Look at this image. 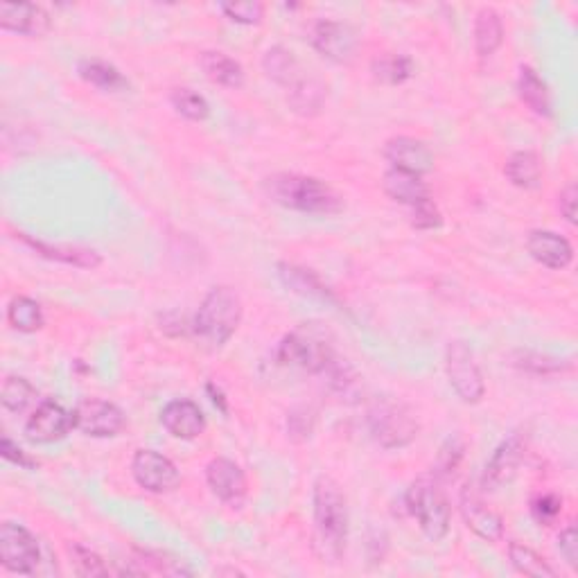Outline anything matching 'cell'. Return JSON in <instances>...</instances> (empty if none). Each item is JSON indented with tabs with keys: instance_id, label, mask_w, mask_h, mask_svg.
I'll return each mask as SVG.
<instances>
[{
	"instance_id": "1",
	"label": "cell",
	"mask_w": 578,
	"mask_h": 578,
	"mask_svg": "<svg viewBox=\"0 0 578 578\" xmlns=\"http://www.w3.org/2000/svg\"><path fill=\"white\" fill-rule=\"evenodd\" d=\"M267 197L278 206L299 210L305 215H337L344 208V199L326 181L305 174L278 172L262 183Z\"/></svg>"
},
{
	"instance_id": "2",
	"label": "cell",
	"mask_w": 578,
	"mask_h": 578,
	"mask_svg": "<svg viewBox=\"0 0 578 578\" xmlns=\"http://www.w3.org/2000/svg\"><path fill=\"white\" fill-rule=\"evenodd\" d=\"M314 527L323 554L339 560L348 542V502L341 486L332 477H319L314 484Z\"/></svg>"
},
{
	"instance_id": "3",
	"label": "cell",
	"mask_w": 578,
	"mask_h": 578,
	"mask_svg": "<svg viewBox=\"0 0 578 578\" xmlns=\"http://www.w3.org/2000/svg\"><path fill=\"white\" fill-rule=\"evenodd\" d=\"M242 314V299L235 289L226 285L213 287L199 305L195 321H192V330H195L206 344L220 348L235 335V330L240 328Z\"/></svg>"
},
{
	"instance_id": "4",
	"label": "cell",
	"mask_w": 578,
	"mask_h": 578,
	"mask_svg": "<svg viewBox=\"0 0 578 578\" xmlns=\"http://www.w3.org/2000/svg\"><path fill=\"white\" fill-rule=\"evenodd\" d=\"M405 506L429 540L439 542L448 536L452 511L439 479L420 477L414 481L405 493Z\"/></svg>"
},
{
	"instance_id": "5",
	"label": "cell",
	"mask_w": 578,
	"mask_h": 578,
	"mask_svg": "<svg viewBox=\"0 0 578 578\" xmlns=\"http://www.w3.org/2000/svg\"><path fill=\"white\" fill-rule=\"evenodd\" d=\"M369 432L371 439L384 450H402L418 439L420 425L405 402L378 400L369 409Z\"/></svg>"
},
{
	"instance_id": "6",
	"label": "cell",
	"mask_w": 578,
	"mask_h": 578,
	"mask_svg": "<svg viewBox=\"0 0 578 578\" xmlns=\"http://www.w3.org/2000/svg\"><path fill=\"white\" fill-rule=\"evenodd\" d=\"M276 359L278 364L294 366V369L314 375H328L332 366L339 362L328 341L308 330H296L283 337L276 348Z\"/></svg>"
},
{
	"instance_id": "7",
	"label": "cell",
	"mask_w": 578,
	"mask_h": 578,
	"mask_svg": "<svg viewBox=\"0 0 578 578\" xmlns=\"http://www.w3.org/2000/svg\"><path fill=\"white\" fill-rule=\"evenodd\" d=\"M445 373L457 396L466 405H477L486 396L484 375L466 341H452L445 350Z\"/></svg>"
},
{
	"instance_id": "8",
	"label": "cell",
	"mask_w": 578,
	"mask_h": 578,
	"mask_svg": "<svg viewBox=\"0 0 578 578\" xmlns=\"http://www.w3.org/2000/svg\"><path fill=\"white\" fill-rule=\"evenodd\" d=\"M0 563L12 574L34 576L41 567V545L32 533L16 522L0 527Z\"/></svg>"
},
{
	"instance_id": "9",
	"label": "cell",
	"mask_w": 578,
	"mask_h": 578,
	"mask_svg": "<svg viewBox=\"0 0 578 578\" xmlns=\"http://www.w3.org/2000/svg\"><path fill=\"white\" fill-rule=\"evenodd\" d=\"M75 429L93 439H113L127 425V418L118 405L100 398H84L73 409Z\"/></svg>"
},
{
	"instance_id": "10",
	"label": "cell",
	"mask_w": 578,
	"mask_h": 578,
	"mask_svg": "<svg viewBox=\"0 0 578 578\" xmlns=\"http://www.w3.org/2000/svg\"><path fill=\"white\" fill-rule=\"evenodd\" d=\"M131 475L140 488L154 495L172 493L181 484V472L174 461L156 450H138L131 461Z\"/></svg>"
},
{
	"instance_id": "11",
	"label": "cell",
	"mask_w": 578,
	"mask_h": 578,
	"mask_svg": "<svg viewBox=\"0 0 578 578\" xmlns=\"http://www.w3.org/2000/svg\"><path fill=\"white\" fill-rule=\"evenodd\" d=\"M310 43L312 48L330 61L344 64L350 61L357 52V34L348 23H341L335 19H319L312 23L310 28Z\"/></svg>"
},
{
	"instance_id": "12",
	"label": "cell",
	"mask_w": 578,
	"mask_h": 578,
	"mask_svg": "<svg viewBox=\"0 0 578 578\" xmlns=\"http://www.w3.org/2000/svg\"><path fill=\"white\" fill-rule=\"evenodd\" d=\"M70 429H75L73 411H68L59 402L46 400L32 411L28 423H25V436L32 443H57L66 439Z\"/></svg>"
},
{
	"instance_id": "13",
	"label": "cell",
	"mask_w": 578,
	"mask_h": 578,
	"mask_svg": "<svg viewBox=\"0 0 578 578\" xmlns=\"http://www.w3.org/2000/svg\"><path fill=\"white\" fill-rule=\"evenodd\" d=\"M459 509L463 515L466 527L486 542H497L504 536V520L502 515L495 513L490 506L481 499V495L475 490V486H466L461 490V502Z\"/></svg>"
},
{
	"instance_id": "14",
	"label": "cell",
	"mask_w": 578,
	"mask_h": 578,
	"mask_svg": "<svg viewBox=\"0 0 578 578\" xmlns=\"http://www.w3.org/2000/svg\"><path fill=\"white\" fill-rule=\"evenodd\" d=\"M524 459V441L522 436H509V439L499 443V448L488 459L484 475H481V488L484 490H499L509 486L518 475Z\"/></svg>"
},
{
	"instance_id": "15",
	"label": "cell",
	"mask_w": 578,
	"mask_h": 578,
	"mask_svg": "<svg viewBox=\"0 0 578 578\" xmlns=\"http://www.w3.org/2000/svg\"><path fill=\"white\" fill-rule=\"evenodd\" d=\"M161 425L168 429V434H172L174 439L192 441L206 432V416L197 402L177 398L163 407Z\"/></svg>"
},
{
	"instance_id": "16",
	"label": "cell",
	"mask_w": 578,
	"mask_h": 578,
	"mask_svg": "<svg viewBox=\"0 0 578 578\" xmlns=\"http://www.w3.org/2000/svg\"><path fill=\"white\" fill-rule=\"evenodd\" d=\"M206 481L213 495L222 499L224 504H240L249 488L244 470L235 461L224 457H217L208 463Z\"/></svg>"
},
{
	"instance_id": "17",
	"label": "cell",
	"mask_w": 578,
	"mask_h": 578,
	"mask_svg": "<svg viewBox=\"0 0 578 578\" xmlns=\"http://www.w3.org/2000/svg\"><path fill=\"white\" fill-rule=\"evenodd\" d=\"M384 159L391 163V168L423 174L434 170V154L423 140H416L411 136H396L387 140L384 145Z\"/></svg>"
},
{
	"instance_id": "18",
	"label": "cell",
	"mask_w": 578,
	"mask_h": 578,
	"mask_svg": "<svg viewBox=\"0 0 578 578\" xmlns=\"http://www.w3.org/2000/svg\"><path fill=\"white\" fill-rule=\"evenodd\" d=\"M0 28L21 37H43L50 30V14L34 3L0 5Z\"/></svg>"
},
{
	"instance_id": "19",
	"label": "cell",
	"mask_w": 578,
	"mask_h": 578,
	"mask_svg": "<svg viewBox=\"0 0 578 578\" xmlns=\"http://www.w3.org/2000/svg\"><path fill=\"white\" fill-rule=\"evenodd\" d=\"M527 251L531 253V258L540 262L542 267L547 269H567L574 260V247L569 244L567 238L558 235L554 231H542L536 229L529 233L527 238Z\"/></svg>"
},
{
	"instance_id": "20",
	"label": "cell",
	"mask_w": 578,
	"mask_h": 578,
	"mask_svg": "<svg viewBox=\"0 0 578 578\" xmlns=\"http://www.w3.org/2000/svg\"><path fill=\"white\" fill-rule=\"evenodd\" d=\"M19 240L30 247L32 251H37L41 258L52 260V262H61V265L68 267H77V269H95L102 265V258L98 251L86 249V247H73V244H50V242H41L34 240L30 235L25 233H16Z\"/></svg>"
},
{
	"instance_id": "21",
	"label": "cell",
	"mask_w": 578,
	"mask_h": 578,
	"mask_svg": "<svg viewBox=\"0 0 578 578\" xmlns=\"http://www.w3.org/2000/svg\"><path fill=\"white\" fill-rule=\"evenodd\" d=\"M382 188L393 201H398V204L409 206V208L432 199V195H429V186L420 174L405 172L398 168H389L387 172H384Z\"/></svg>"
},
{
	"instance_id": "22",
	"label": "cell",
	"mask_w": 578,
	"mask_h": 578,
	"mask_svg": "<svg viewBox=\"0 0 578 578\" xmlns=\"http://www.w3.org/2000/svg\"><path fill=\"white\" fill-rule=\"evenodd\" d=\"M278 276L283 280V285L292 289L294 294H301L305 299H317L323 303L337 305V296L332 289L323 283V280L314 274L312 269H303L299 265H289V262H280Z\"/></svg>"
},
{
	"instance_id": "23",
	"label": "cell",
	"mask_w": 578,
	"mask_h": 578,
	"mask_svg": "<svg viewBox=\"0 0 578 578\" xmlns=\"http://www.w3.org/2000/svg\"><path fill=\"white\" fill-rule=\"evenodd\" d=\"M199 64L204 68L208 80L217 86H224V89H242L244 86L242 64L226 55V52L220 50L201 52Z\"/></svg>"
},
{
	"instance_id": "24",
	"label": "cell",
	"mask_w": 578,
	"mask_h": 578,
	"mask_svg": "<svg viewBox=\"0 0 578 578\" xmlns=\"http://www.w3.org/2000/svg\"><path fill=\"white\" fill-rule=\"evenodd\" d=\"M262 70H265L269 80L285 86V89H292V86L305 75L299 59H296L294 52L287 50L285 46H274L265 52V57H262Z\"/></svg>"
},
{
	"instance_id": "25",
	"label": "cell",
	"mask_w": 578,
	"mask_h": 578,
	"mask_svg": "<svg viewBox=\"0 0 578 578\" xmlns=\"http://www.w3.org/2000/svg\"><path fill=\"white\" fill-rule=\"evenodd\" d=\"M504 43V21L493 7H481L475 19V50L481 59L495 55Z\"/></svg>"
},
{
	"instance_id": "26",
	"label": "cell",
	"mask_w": 578,
	"mask_h": 578,
	"mask_svg": "<svg viewBox=\"0 0 578 578\" xmlns=\"http://www.w3.org/2000/svg\"><path fill=\"white\" fill-rule=\"evenodd\" d=\"M287 102L299 116H317L326 104V86L312 75H303L292 89H287Z\"/></svg>"
},
{
	"instance_id": "27",
	"label": "cell",
	"mask_w": 578,
	"mask_h": 578,
	"mask_svg": "<svg viewBox=\"0 0 578 578\" xmlns=\"http://www.w3.org/2000/svg\"><path fill=\"white\" fill-rule=\"evenodd\" d=\"M506 179H509L515 188L522 190H536L542 181V161L536 152L520 150L515 152L504 168Z\"/></svg>"
},
{
	"instance_id": "28",
	"label": "cell",
	"mask_w": 578,
	"mask_h": 578,
	"mask_svg": "<svg viewBox=\"0 0 578 578\" xmlns=\"http://www.w3.org/2000/svg\"><path fill=\"white\" fill-rule=\"evenodd\" d=\"M134 567H129V574H161V576H192L181 560H174L168 554L152 549H134Z\"/></svg>"
},
{
	"instance_id": "29",
	"label": "cell",
	"mask_w": 578,
	"mask_h": 578,
	"mask_svg": "<svg viewBox=\"0 0 578 578\" xmlns=\"http://www.w3.org/2000/svg\"><path fill=\"white\" fill-rule=\"evenodd\" d=\"M520 100L538 116H551V95L542 77L531 66H522L518 75Z\"/></svg>"
},
{
	"instance_id": "30",
	"label": "cell",
	"mask_w": 578,
	"mask_h": 578,
	"mask_svg": "<svg viewBox=\"0 0 578 578\" xmlns=\"http://www.w3.org/2000/svg\"><path fill=\"white\" fill-rule=\"evenodd\" d=\"M77 73H80L84 82H89L91 86H95V89H100V91L116 93V91H125L129 86L127 77L122 75L116 66L107 64V61H102V59L80 61V66H77Z\"/></svg>"
},
{
	"instance_id": "31",
	"label": "cell",
	"mask_w": 578,
	"mask_h": 578,
	"mask_svg": "<svg viewBox=\"0 0 578 578\" xmlns=\"http://www.w3.org/2000/svg\"><path fill=\"white\" fill-rule=\"evenodd\" d=\"M7 323L23 335H32L43 328L46 317H43V308L39 301L30 299V296H16L12 303L7 305Z\"/></svg>"
},
{
	"instance_id": "32",
	"label": "cell",
	"mask_w": 578,
	"mask_h": 578,
	"mask_svg": "<svg viewBox=\"0 0 578 578\" xmlns=\"http://www.w3.org/2000/svg\"><path fill=\"white\" fill-rule=\"evenodd\" d=\"M509 560L511 565L518 569L520 574L531 578H556L558 572L547 563V558H542L536 549H531L524 542L513 540L509 542Z\"/></svg>"
},
{
	"instance_id": "33",
	"label": "cell",
	"mask_w": 578,
	"mask_h": 578,
	"mask_svg": "<svg viewBox=\"0 0 578 578\" xmlns=\"http://www.w3.org/2000/svg\"><path fill=\"white\" fill-rule=\"evenodd\" d=\"M37 398H39L37 387H34L30 380L19 378V375L5 378L3 389H0V402H3V407L7 411H12V414H23V411H28L34 402H37Z\"/></svg>"
},
{
	"instance_id": "34",
	"label": "cell",
	"mask_w": 578,
	"mask_h": 578,
	"mask_svg": "<svg viewBox=\"0 0 578 578\" xmlns=\"http://www.w3.org/2000/svg\"><path fill=\"white\" fill-rule=\"evenodd\" d=\"M513 366H518L520 371H527L531 375H558L572 369V362L547 353H538V350H515Z\"/></svg>"
},
{
	"instance_id": "35",
	"label": "cell",
	"mask_w": 578,
	"mask_h": 578,
	"mask_svg": "<svg viewBox=\"0 0 578 578\" xmlns=\"http://www.w3.org/2000/svg\"><path fill=\"white\" fill-rule=\"evenodd\" d=\"M375 80L389 86H398L414 75V61L405 55H387L373 61Z\"/></svg>"
},
{
	"instance_id": "36",
	"label": "cell",
	"mask_w": 578,
	"mask_h": 578,
	"mask_svg": "<svg viewBox=\"0 0 578 578\" xmlns=\"http://www.w3.org/2000/svg\"><path fill=\"white\" fill-rule=\"evenodd\" d=\"M170 102L174 111L192 122H204L210 116V104L204 95L188 89V86H181V89H174L170 95Z\"/></svg>"
},
{
	"instance_id": "37",
	"label": "cell",
	"mask_w": 578,
	"mask_h": 578,
	"mask_svg": "<svg viewBox=\"0 0 578 578\" xmlns=\"http://www.w3.org/2000/svg\"><path fill=\"white\" fill-rule=\"evenodd\" d=\"M463 452H466V445H463L459 436H452V439L445 441L439 450V457H436L434 477L443 481V479H452L454 475H457V470L463 461Z\"/></svg>"
},
{
	"instance_id": "38",
	"label": "cell",
	"mask_w": 578,
	"mask_h": 578,
	"mask_svg": "<svg viewBox=\"0 0 578 578\" xmlns=\"http://www.w3.org/2000/svg\"><path fill=\"white\" fill-rule=\"evenodd\" d=\"M68 556L73 563L75 572L80 576H107L109 567L104 565V560L95 554L93 549L80 545V542H70Z\"/></svg>"
},
{
	"instance_id": "39",
	"label": "cell",
	"mask_w": 578,
	"mask_h": 578,
	"mask_svg": "<svg viewBox=\"0 0 578 578\" xmlns=\"http://www.w3.org/2000/svg\"><path fill=\"white\" fill-rule=\"evenodd\" d=\"M563 513V499L554 493H542L531 502V515L538 524H554Z\"/></svg>"
},
{
	"instance_id": "40",
	"label": "cell",
	"mask_w": 578,
	"mask_h": 578,
	"mask_svg": "<svg viewBox=\"0 0 578 578\" xmlns=\"http://www.w3.org/2000/svg\"><path fill=\"white\" fill-rule=\"evenodd\" d=\"M220 10L226 14V19L240 25H256L265 16V5L262 3H222Z\"/></svg>"
},
{
	"instance_id": "41",
	"label": "cell",
	"mask_w": 578,
	"mask_h": 578,
	"mask_svg": "<svg viewBox=\"0 0 578 578\" xmlns=\"http://www.w3.org/2000/svg\"><path fill=\"white\" fill-rule=\"evenodd\" d=\"M443 224L441 210L436 208L434 199H427L423 204L411 208V226L418 231H434Z\"/></svg>"
},
{
	"instance_id": "42",
	"label": "cell",
	"mask_w": 578,
	"mask_h": 578,
	"mask_svg": "<svg viewBox=\"0 0 578 578\" xmlns=\"http://www.w3.org/2000/svg\"><path fill=\"white\" fill-rule=\"evenodd\" d=\"M314 429V416L310 414L308 409L303 411H292V416L287 418V432H289V439L294 441H305L310 439Z\"/></svg>"
},
{
	"instance_id": "43",
	"label": "cell",
	"mask_w": 578,
	"mask_h": 578,
	"mask_svg": "<svg viewBox=\"0 0 578 578\" xmlns=\"http://www.w3.org/2000/svg\"><path fill=\"white\" fill-rule=\"evenodd\" d=\"M0 454H3L5 461L14 463V466L25 468V470H37L39 463L34 461L28 452L21 450L19 445H16L10 436H3V441H0Z\"/></svg>"
},
{
	"instance_id": "44",
	"label": "cell",
	"mask_w": 578,
	"mask_h": 578,
	"mask_svg": "<svg viewBox=\"0 0 578 578\" xmlns=\"http://www.w3.org/2000/svg\"><path fill=\"white\" fill-rule=\"evenodd\" d=\"M558 549H560V556L567 560V565L576 567V563H578V538H576L574 524H567V527L560 531Z\"/></svg>"
},
{
	"instance_id": "45",
	"label": "cell",
	"mask_w": 578,
	"mask_h": 578,
	"mask_svg": "<svg viewBox=\"0 0 578 578\" xmlns=\"http://www.w3.org/2000/svg\"><path fill=\"white\" fill-rule=\"evenodd\" d=\"M576 201H578L576 186L574 183H567L558 195V210L569 224H576Z\"/></svg>"
},
{
	"instance_id": "46",
	"label": "cell",
	"mask_w": 578,
	"mask_h": 578,
	"mask_svg": "<svg viewBox=\"0 0 578 578\" xmlns=\"http://www.w3.org/2000/svg\"><path fill=\"white\" fill-rule=\"evenodd\" d=\"M206 389H208V393H210V400L215 402V407H220L222 414H229V405H226V400H224V393L220 391V387H215V384L210 382Z\"/></svg>"
}]
</instances>
